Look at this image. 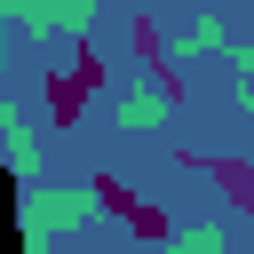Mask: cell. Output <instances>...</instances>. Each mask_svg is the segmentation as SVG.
<instances>
[{
	"label": "cell",
	"mask_w": 254,
	"mask_h": 254,
	"mask_svg": "<svg viewBox=\"0 0 254 254\" xmlns=\"http://www.w3.org/2000/svg\"><path fill=\"white\" fill-rule=\"evenodd\" d=\"M103 79H111V71H103V56H95V48H71V64H56V71L40 79L48 119H56V127H79V111L103 95Z\"/></svg>",
	"instance_id": "cell-1"
},
{
	"label": "cell",
	"mask_w": 254,
	"mask_h": 254,
	"mask_svg": "<svg viewBox=\"0 0 254 254\" xmlns=\"http://www.w3.org/2000/svg\"><path fill=\"white\" fill-rule=\"evenodd\" d=\"M183 167H190V175H206V183H222V198H230L238 214H254V167H246V159H222V151H183Z\"/></svg>",
	"instance_id": "cell-2"
},
{
	"label": "cell",
	"mask_w": 254,
	"mask_h": 254,
	"mask_svg": "<svg viewBox=\"0 0 254 254\" xmlns=\"http://www.w3.org/2000/svg\"><path fill=\"white\" fill-rule=\"evenodd\" d=\"M127 40H135V56H143L151 71H175V56H167V32H159L151 16H127Z\"/></svg>",
	"instance_id": "cell-3"
},
{
	"label": "cell",
	"mask_w": 254,
	"mask_h": 254,
	"mask_svg": "<svg viewBox=\"0 0 254 254\" xmlns=\"http://www.w3.org/2000/svg\"><path fill=\"white\" fill-rule=\"evenodd\" d=\"M167 111H175L167 95H119V127H159Z\"/></svg>",
	"instance_id": "cell-4"
},
{
	"label": "cell",
	"mask_w": 254,
	"mask_h": 254,
	"mask_svg": "<svg viewBox=\"0 0 254 254\" xmlns=\"http://www.w3.org/2000/svg\"><path fill=\"white\" fill-rule=\"evenodd\" d=\"M127 230H135V238H167L175 222H167V206H143V198H135V206H127Z\"/></svg>",
	"instance_id": "cell-5"
},
{
	"label": "cell",
	"mask_w": 254,
	"mask_h": 254,
	"mask_svg": "<svg viewBox=\"0 0 254 254\" xmlns=\"http://www.w3.org/2000/svg\"><path fill=\"white\" fill-rule=\"evenodd\" d=\"M238 71H254V48H238Z\"/></svg>",
	"instance_id": "cell-6"
},
{
	"label": "cell",
	"mask_w": 254,
	"mask_h": 254,
	"mask_svg": "<svg viewBox=\"0 0 254 254\" xmlns=\"http://www.w3.org/2000/svg\"><path fill=\"white\" fill-rule=\"evenodd\" d=\"M246 119H254V95H246Z\"/></svg>",
	"instance_id": "cell-7"
}]
</instances>
